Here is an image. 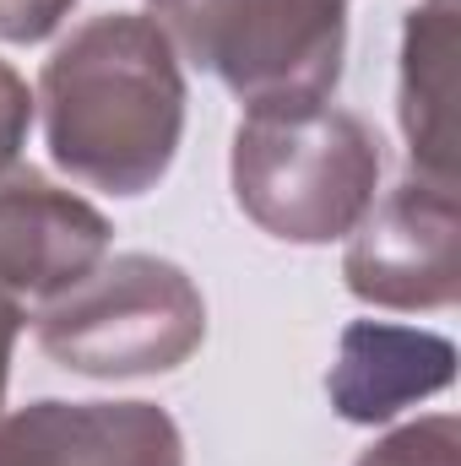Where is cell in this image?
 Wrapping results in <instances>:
<instances>
[{
    "label": "cell",
    "mask_w": 461,
    "mask_h": 466,
    "mask_svg": "<svg viewBox=\"0 0 461 466\" xmlns=\"http://www.w3.org/2000/svg\"><path fill=\"white\" fill-rule=\"evenodd\" d=\"M38 104L60 174L87 190L147 196L185 136V71L152 16L109 11L44 60Z\"/></svg>",
    "instance_id": "6da1fadb"
},
{
    "label": "cell",
    "mask_w": 461,
    "mask_h": 466,
    "mask_svg": "<svg viewBox=\"0 0 461 466\" xmlns=\"http://www.w3.org/2000/svg\"><path fill=\"white\" fill-rule=\"evenodd\" d=\"M233 201L271 238L332 244L364 223L380 185V136L326 98L250 104L233 130Z\"/></svg>",
    "instance_id": "7a4b0ae2"
},
{
    "label": "cell",
    "mask_w": 461,
    "mask_h": 466,
    "mask_svg": "<svg viewBox=\"0 0 461 466\" xmlns=\"http://www.w3.org/2000/svg\"><path fill=\"white\" fill-rule=\"evenodd\" d=\"M38 348L71 374L141 380L169 374L207 342V299L163 255H104L77 288L33 315Z\"/></svg>",
    "instance_id": "3957f363"
},
{
    "label": "cell",
    "mask_w": 461,
    "mask_h": 466,
    "mask_svg": "<svg viewBox=\"0 0 461 466\" xmlns=\"http://www.w3.org/2000/svg\"><path fill=\"white\" fill-rule=\"evenodd\" d=\"M152 22L239 104L332 98L347 55L343 0H147Z\"/></svg>",
    "instance_id": "277c9868"
},
{
    "label": "cell",
    "mask_w": 461,
    "mask_h": 466,
    "mask_svg": "<svg viewBox=\"0 0 461 466\" xmlns=\"http://www.w3.org/2000/svg\"><path fill=\"white\" fill-rule=\"evenodd\" d=\"M347 293L374 309H451L461 293V207L456 185L402 179L347 233Z\"/></svg>",
    "instance_id": "5b68a950"
},
{
    "label": "cell",
    "mask_w": 461,
    "mask_h": 466,
    "mask_svg": "<svg viewBox=\"0 0 461 466\" xmlns=\"http://www.w3.org/2000/svg\"><path fill=\"white\" fill-rule=\"evenodd\" d=\"M109 218L38 168H0V293L49 304L109 255Z\"/></svg>",
    "instance_id": "8992f818"
},
{
    "label": "cell",
    "mask_w": 461,
    "mask_h": 466,
    "mask_svg": "<svg viewBox=\"0 0 461 466\" xmlns=\"http://www.w3.org/2000/svg\"><path fill=\"white\" fill-rule=\"evenodd\" d=\"M0 466H185V440L152 401H33L0 418Z\"/></svg>",
    "instance_id": "52a82bcc"
},
{
    "label": "cell",
    "mask_w": 461,
    "mask_h": 466,
    "mask_svg": "<svg viewBox=\"0 0 461 466\" xmlns=\"http://www.w3.org/2000/svg\"><path fill=\"white\" fill-rule=\"evenodd\" d=\"M456 380V348L440 331L353 320L337 342V363L326 374L332 407L347 423H391L402 407L429 401Z\"/></svg>",
    "instance_id": "ba28073f"
},
{
    "label": "cell",
    "mask_w": 461,
    "mask_h": 466,
    "mask_svg": "<svg viewBox=\"0 0 461 466\" xmlns=\"http://www.w3.org/2000/svg\"><path fill=\"white\" fill-rule=\"evenodd\" d=\"M456 49L461 0H424L402 22L396 115L413 147V174L456 185Z\"/></svg>",
    "instance_id": "9c48e42d"
},
{
    "label": "cell",
    "mask_w": 461,
    "mask_h": 466,
    "mask_svg": "<svg viewBox=\"0 0 461 466\" xmlns=\"http://www.w3.org/2000/svg\"><path fill=\"white\" fill-rule=\"evenodd\" d=\"M358 466H461V423L451 412L418 418L385 440H374Z\"/></svg>",
    "instance_id": "30bf717a"
},
{
    "label": "cell",
    "mask_w": 461,
    "mask_h": 466,
    "mask_svg": "<svg viewBox=\"0 0 461 466\" xmlns=\"http://www.w3.org/2000/svg\"><path fill=\"white\" fill-rule=\"evenodd\" d=\"M27 125H33V93H27V82L0 60V168H11L16 152L27 147Z\"/></svg>",
    "instance_id": "8fae6325"
},
{
    "label": "cell",
    "mask_w": 461,
    "mask_h": 466,
    "mask_svg": "<svg viewBox=\"0 0 461 466\" xmlns=\"http://www.w3.org/2000/svg\"><path fill=\"white\" fill-rule=\"evenodd\" d=\"M77 0H0V38L5 44H38L49 38Z\"/></svg>",
    "instance_id": "7c38bea8"
},
{
    "label": "cell",
    "mask_w": 461,
    "mask_h": 466,
    "mask_svg": "<svg viewBox=\"0 0 461 466\" xmlns=\"http://www.w3.org/2000/svg\"><path fill=\"white\" fill-rule=\"evenodd\" d=\"M22 304L0 293V407H5V385H11V352H16V337H22ZM5 418V412H0Z\"/></svg>",
    "instance_id": "4fadbf2b"
},
{
    "label": "cell",
    "mask_w": 461,
    "mask_h": 466,
    "mask_svg": "<svg viewBox=\"0 0 461 466\" xmlns=\"http://www.w3.org/2000/svg\"><path fill=\"white\" fill-rule=\"evenodd\" d=\"M343 5H347V0H343Z\"/></svg>",
    "instance_id": "5bb4252c"
}]
</instances>
